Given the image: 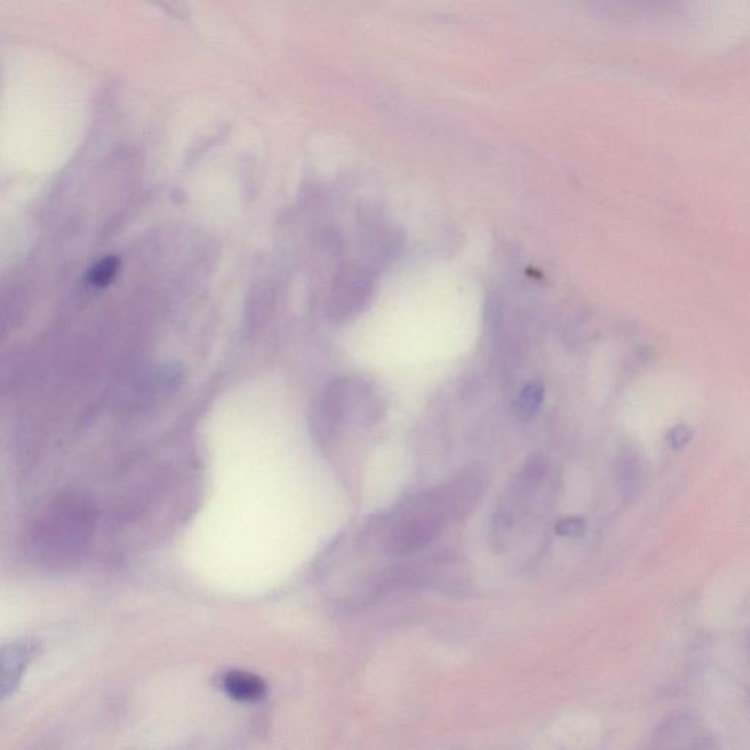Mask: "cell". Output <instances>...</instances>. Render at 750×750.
Listing matches in <instances>:
<instances>
[{
	"mask_svg": "<svg viewBox=\"0 0 750 750\" xmlns=\"http://www.w3.org/2000/svg\"><path fill=\"white\" fill-rule=\"evenodd\" d=\"M619 481L625 494H633L641 480V466L632 453H623L619 458Z\"/></svg>",
	"mask_w": 750,
	"mask_h": 750,
	"instance_id": "cell-7",
	"label": "cell"
},
{
	"mask_svg": "<svg viewBox=\"0 0 750 750\" xmlns=\"http://www.w3.org/2000/svg\"><path fill=\"white\" fill-rule=\"evenodd\" d=\"M556 532L566 538L582 537L586 532V522L582 518L562 519L556 525Z\"/></svg>",
	"mask_w": 750,
	"mask_h": 750,
	"instance_id": "cell-9",
	"label": "cell"
},
{
	"mask_svg": "<svg viewBox=\"0 0 750 750\" xmlns=\"http://www.w3.org/2000/svg\"><path fill=\"white\" fill-rule=\"evenodd\" d=\"M222 688L233 701L252 702L261 701L266 696L267 685L261 677L248 671H229L222 679Z\"/></svg>",
	"mask_w": 750,
	"mask_h": 750,
	"instance_id": "cell-4",
	"label": "cell"
},
{
	"mask_svg": "<svg viewBox=\"0 0 750 750\" xmlns=\"http://www.w3.org/2000/svg\"><path fill=\"white\" fill-rule=\"evenodd\" d=\"M690 438H692V431L688 427H685V425H679V427L670 431L667 440L673 449H682V447H685L689 443Z\"/></svg>",
	"mask_w": 750,
	"mask_h": 750,
	"instance_id": "cell-10",
	"label": "cell"
},
{
	"mask_svg": "<svg viewBox=\"0 0 750 750\" xmlns=\"http://www.w3.org/2000/svg\"><path fill=\"white\" fill-rule=\"evenodd\" d=\"M119 261L115 257L103 258L100 263H97L93 267L90 273V282L93 285L103 288V286L109 285L113 279H115L116 273H118Z\"/></svg>",
	"mask_w": 750,
	"mask_h": 750,
	"instance_id": "cell-8",
	"label": "cell"
},
{
	"mask_svg": "<svg viewBox=\"0 0 750 750\" xmlns=\"http://www.w3.org/2000/svg\"><path fill=\"white\" fill-rule=\"evenodd\" d=\"M375 277L367 264H346L334 279L329 314L334 321H348L364 311L373 296Z\"/></svg>",
	"mask_w": 750,
	"mask_h": 750,
	"instance_id": "cell-2",
	"label": "cell"
},
{
	"mask_svg": "<svg viewBox=\"0 0 750 750\" xmlns=\"http://www.w3.org/2000/svg\"><path fill=\"white\" fill-rule=\"evenodd\" d=\"M545 389L541 381H531L519 390L515 399V415L519 421H531L537 417L544 403Z\"/></svg>",
	"mask_w": 750,
	"mask_h": 750,
	"instance_id": "cell-6",
	"label": "cell"
},
{
	"mask_svg": "<svg viewBox=\"0 0 750 750\" xmlns=\"http://www.w3.org/2000/svg\"><path fill=\"white\" fill-rule=\"evenodd\" d=\"M365 242L368 245V254H371L374 260L386 261L399 250L402 239L399 238L395 229L390 228V226L383 225V223L381 225L373 223L370 226V232H368Z\"/></svg>",
	"mask_w": 750,
	"mask_h": 750,
	"instance_id": "cell-5",
	"label": "cell"
},
{
	"mask_svg": "<svg viewBox=\"0 0 750 750\" xmlns=\"http://www.w3.org/2000/svg\"><path fill=\"white\" fill-rule=\"evenodd\" d=\"M487 487V471L481 465H472L444 484L419 491L392 516L384 540L387 551L406 557L424 550L447 526L471 515Z\"/></svg>",
	"mask_w": 750,
	"mask_h": 750,
	"instance_id": "cell-1",
	"label": "cell"
},
{
	"mask_svg": "<svg viewBox=\"0 0 750 750\" xmlns=\"http://www.w3.org/2000/svg\"><path fill=\"white\" fill-rule=\"evenodd\" d=\"M33 645L27 641L12 642L3 646L2 651V693L3 698L14 693L20 683L22 673L30 663Z\"/></svg>",
	"mask_w": 750,
	"mask_h": 750,
	"instance_id": "cell-3",
	"label": "cell"
}]
</instances>
